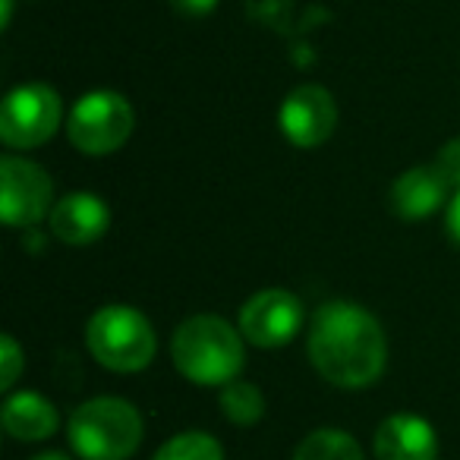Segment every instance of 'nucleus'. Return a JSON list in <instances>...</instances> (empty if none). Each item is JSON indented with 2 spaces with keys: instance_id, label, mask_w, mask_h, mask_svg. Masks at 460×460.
<instances>
[{
  "instance_id": "1",
  "label": "nucleus",
  "mask_w": 460,
  "mask_h": 460,
  "mask_svg": "<svg viewBox=\"0 0 460 460\" xmlns=\"http://www.w3.org/2000/svg\"><path fill=\"white\" fill-rule=\"evenodd\" d=\"M309 359L338 388H369L385 372L388 344L376 315L357 303L334 300L313 315Z\"/></svg>"
},
{
  "instance_id": "2",
  "label": "nucleus",
  "mask_w": 460,
  "mask_h": 460,
  "mask_svg": "<svg viewBox=\"0 0 460 460\" xmlns=\"http://www.w3.org/2000/svg\"><path fill=\"white\" fill-rule=\"evenodd\" d=\"M173 366L192 385H224L237 382L243 369V338L217 315H192L177 328L171 341Z\"/></svg>"
},
{
  "instance_id": "3",
  "label": "nucleus",
  "mask_w": 460,
  "mask_h": 460,
  "mask_svg": "<svg viewBox=\"0 0 460 460\" xmlns=\"http://www.w3.org/2000/svg\"><path fill=\"white\" fill-rule=\"evenodd\" d=\"M66 435L83 460H127L142 441V416L123 397H95L70 416Z\"/></svg>"
},
{
  "instance_id": "4",
  "label": "nucleus",
  "mask_w": 460,
  "mask_h": 460,
  "mask_svg": "<svg viewBox=\"0 0 460 460\" xmlns=\"http://www.w3.org/2000/svg\"><path fill=\"white\" fill-rule=\"evenodd\" d=\"M85 344L92 357L114 372H139L155 357V328L139 309L114 306L98 309L85 328Z\"/></svg>"
},
{
  "instance_id": "5",
  "label": "nucleus",
  "mask_w": 460,
  "mask_h": 460,
  "mask_svg": "<svg viewBox=\"0 0 460 460\" xmlns=\"http://www.w3.org/2000/svg\"><path fill=\"white\" fill-rule=\"evenodd\" d=\"M133 108L117 92H89L76 102L66 120V136L83 155H111L133 133Z\"/></svg>"
},
{
  "instance_id": "6",
  "label": "nucleus",
  "mask_w": 460,
  "mask_h": 460,
  "mask_svg": "<svg viewBox=\"0 0 460 460\" xmlns=\"http://www.w3.org/2000/svg\"><path fill=\"white\" fill-rule=\"evenodd\" d=\"M64 104L45 83H26L4 98L0 108V139L10 148H39L58 133Z\"/></svg>"
},
{
  "instance_id": "7",
  "label": "nucleus",
  "mask_w": 460,
  "mask_h": 460,
  "mask_svg": "<svg viewBox=\"0 0 460 460\" xmlns=\"http://www.w3.org/2000/svg\"><path fill=\"white\" fill-rule=\"evenodd\" d=\"M54 183L39 164L7 155L0 161V215L7 227H32L51 215Z\"/></svg>"
},
{
  "instance_id": "8",
  "label": "nucleus",
  "mask_w": 460,
  "mask_h": 460,
  "mask_svg": "<svg viewBox=\"0 0 460 460\" xmlns=\"http://www.w3.org/2000/svg\"><path fill=\"white\" fill-rule=\"evenodd\" d=\"M303 325V303L290 290H262L250 296L240 309V332L250 344L271 350L284 347L300 334Z\"/></svg>"
},
{
  "instance_id": "9",
  "label": "nucleus",
  "mask_w": 460,
  "mask_h": 460,
  "mask_svg": "<svg viewBox=\"0 0 460 460\" xmlns=\"http://www.w3.org/2000/svg\"><path fill=\"white\" fill-rule=\"evenodd\" d=\"M278 127L296 148H315L338 127V104L322 85H300L284 98Z\"/></svg>"
},
{
  "instance_id": "10",
  "label": "nucleus",
  "mask_w": 460,
  "mask_h": 460,
  "mask_svg": "<svg viewBox=\"0 0 460 460\" xmlns=\"http://www.w3.org/2000/svg\"><path fill=\"white\" fill-rule=\"evenodd\" d=\"M48 221H51V234L58 240L70 246H89L108 234L111 211L104 199L92 196V192H73L54 205Z\"/></svg>"
},
{
  "instance_id": "11",
  "label": "nucleus",
  "mask_w": 460,
  "mask_h": 460,
  "mask_svg": "<svg viewBox=\"0 0 460 460\" xmlns=\"http://www.w3.org/2000/svg\"><path fill=\"white\" fill-rule=\"evenodd\" d=\"M376 460H435L438 438L432 422L413 413H394L376 432Z\"/></svg>"
},
{
  "instance_id": "12",
  "label": "nucleus",
  "mask_w": 460,
  "mask_h": 460,
  "mask_svg": "<svg viewBox=\"0 0 460 460\" xmlns=\"http://www.w3.org/2000/svg\"><path fill=\"white\" fill-rule=\"evenodd\" d=\"M447 192H451V183L435 171V164L410 167L391 186V208L397 217L420 221L447 202Z\"/></svg>"
},
{
  "instance_id": "13",
  "label": "nucleus",
  "mask_w": 460,
  "mask_h": 460,
  "mask_svg": "<svg viewBox=\"0 0 460 460\" xmlns=\"http://www.w3.org/2000/svg\"><path fill=\"white\" fill-rule=\"evenodd\" d=\"M58 410L35 391L13 394L4 403V429L16 441H45L58 432Z\"/></svg>"
},
{
  "instance_id": "14",
  "label": "nucleus",
  "mask_w": 460,
  "mask_h": 460,
  "mask_svg": "<svg viewBox=\"0 0 460 460\" xmlns=\"http://www.w3.org/2000/svg\"><path fill=\"white\" fill-rule=\"evenodd\" d=\"M294 460H363V451L341 429H315L296 445Z\"/></svg>"
},
{
  "instance_id": "15",
  "label": "nucleus",
  "mask_w": 460,
  "mask_h": 460,
  "mask_svg": "<svg viewBox=\"0 0 460 460\" xmlns=\"http://www.w3.org/2000/svg\"><path fill=\"white\" fill-rule=\"evenodd\" d=\"M221 413L237 426H252L262 420L265 397L256 385L250 382H230L221 388Z\"/></svg>"
},
{
  "instance_id": "16",
  "label": "nucleus",
  "mask_w": 460,
  "mask_h": 460,
  "mask_svg": "<svg viewBox=\"0 0 460 460\" xmlns=\"http://www.w3.org/2000/svg\"><path fill=\"white\" fill-rule=\"evenodd\" d=\"M152 460H224V451L211 435L205 432H183L158 447Z\"/></svg>"
},
{
  "instance_id": "17",
  "label": "nucleus",
  "mask_w": 460,
  "mask_h": 460,
  "mask_svg": "<svg viewBox=\"0 0 460 460\" xmlns=\"http://www.w3.org/2000/svg\"><path fill=\"white\" fill-rule=\"evenodd\" d=\"M0 363H4V376H0V388L7 391L16 385V378H20V369H22V350L20 344H16L10 334H4L0 338Z\"/></svg>"
},
{
  "instance_id": "18",
  "label": "nucleus",
  "mask_w": 460,
  "mask_h": 460,
  "mask_svg": "<svg viewBox=\"0 0 460 460\" xmlns=\"http://www.w3.org/2000/svg\"><path fill=\"white\" fill-rule=\"evenodd\" d=\"M435 171L451 183V190H460V139H451L438 155H435Z\"/></svg>"
},
{
  "instance_id": "19",
  "label": "nucleus",
  "mask_w": 460,
  "mask_h": 460,
  "mask_svg": "<svg viewBox=\"0 0 460 460\" xmlns=\"http://www.w3.org/2000/svg\"><path fill=\"white\" fill-rule=\"evenodd\" d=\"M173 7L180 13H190V16H202V13H211L217 7V0H171Z\"/></svg>"
},
{
  "instance_id": "20",
  "label": "nucleus",
  "mask_w": 460,
  "mask_h": 460,
  "mask_svg": "<svg viewBox=\"0 0 460 460\" xmlns=\"http://www.w3.org/2000/svg\"><path fill=\"white\" fill-rule=\"evenodd\" d=\"M445 224H447V237H451L454 243L460 246V190H457V196L451 199V205H447Z\"/></svg>"
},
{
  "instance_id": "21",
  "label": "nucleus",
  "mask_w": 460,
  "mask_h": 460,
  "mask_svg": "<svg viewBox=\"0 0 460 460\" xmlns=\"http://www.w3.org/2000/svg\"><path fill=\"white\" fill-rule=\"evenodd\" d=\"M10 16H13V0H4V13H0V22L10 26Z\"/></svg>"
},
{
  "instance_id": "22",
  "label": "nucleus",
  "mask_w": 460,
  "mask_h": 460,
  "mask_svg": "<svg viewBox=\"0 0 460 460\" xmlns=\"http://www.w3.org/2000/svg\"><path fill=\"white\" fill-rule=\"evenodd\" d=\"M32 460H70V457H66V454L51 451V454H39V457H32Z\"/></svg>"
}]
</instances>
